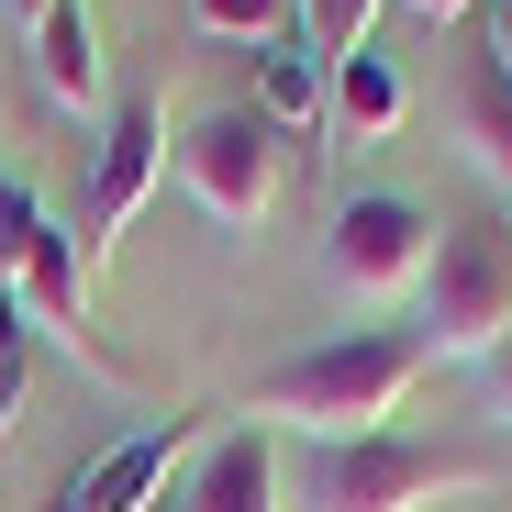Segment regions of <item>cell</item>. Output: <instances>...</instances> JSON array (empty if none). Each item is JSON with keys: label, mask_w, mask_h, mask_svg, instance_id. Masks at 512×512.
Returning <instances> with one entry per match:
<instances>
[{"label": "cell", "mask_w": 512, "mask_h": 512, "mask_svg": "<svg viewBox=\"0 0 512 512\" xmlns=\"http://www.w3.org/2000/svg\"><path fill=\"white\" fill-rule=\"evenodd\" d=\"M423 368H435V346H423V334H379V323H368V334H323V346L279 357L234 412L256 423V435L357 446V435H390V412L423 390Z\"/></svg>", "instance_id": "cell-1"}, {"label": "cell", "mask_w": 512, "mask_h": 512, "mask_svg": "<svg viewBox=\"0 0 512 512\" xmlns=\"http://www.w3.org/2000/svg\"><path fill=\"white\" fill-rule=\"evenodd\" d=\"M457 490H501V457L468 435H357V446H312L301 457V512H423Z\"/></svg>", "instance_id": "cell-2"}, {"label": "cell", "mask_w": 512, "mask_h": 512, "mask_svg": "<svg viewBox=\"0 0 512 512\" xmlns=\"http://www.w3.org/2000/svg\"><path fill=\"white\" fill-rule=\"evenodd\" d=\"M423 346L435 357H490L512 334V234L501 223H457L435 234V268H423Z\"/></svg>", "instance_id": "cell-3"}, {"label": "cell", "mask_w": 512, "mask_h": 512, "mask_svg": "<svg viewBox=\"0 0 512 512\" xmlns=\"http://www.w3.org/2000/svg\"><path fill=\"white\" fill-rule=\"evenodd\" d=\"M435 212L423 201H401V190H357L346 212H334V245H323V268H334V290L346 301H401V290H423V268H435Z\"/></svg>", "instance_id": "cell-4"}, {"label": "cell", "mask_w": 512, "mask_h": 512, "mask_svg": "<svg viewBox=\"0 0 512 512\" xmlns=\"http://www.w3.org/2000/svg\"><path fill=\"white\" fill-rule=\"evenodd\" d=\"M179 190L223 234H256L279 212V145H268V123H256V112H201L190 145H179Z\"/></svg>", "instance_id": "cell-5"}, {"label": "cell", "mask_w": 512, "mask_h": 512, "mask_svg": "<svg viewBox=\"0 0 512 512\" xmlns=\"http://www.w3.org/2000/svg\"><path fill=\"white\" fill-rule=\"evenodd\" d=\"M212 435H223V423L167 412V423H145V435L101 446L90 468H67V479L45 490V512H156V501H167V479H179V457H190V446H212Z\"/></svg>", "instance_id": "cell-6"}, {"label": "cell", "mask_w": 512, "mask_h": 512, "mask_svg": "<svg viewBox=\"0 0 512 512\" xmlns=\"http://www.w3.org/2000/svg\"><path fill=\"white\" fill-rule=\"evenodd\" d=\"M12 301H23V323L45 334V346H67V357L90 368V379H123V357H112L101 334H90V256H78V234H67V223H34Z\"/></svg>", "instance_id": "cell-7"}, {"label": "cell", "mask_w": 512, "mask_h": 512, "mask_svg": "<svg viewBox=\"0 0 512 512\" xmlns=\"http://www.w3.org/2000/svg\"><path fill=\"white\" fill-rule=\"evenodd\" d=\"M156 167H167V112H156V101H123L112 134H101V156H90V256L134 234V212H145V190H156Z\"/></svg>", "instance_id": "cell-8"}, {"label": "cell", "mask_w": 512, "mask_h": 512, "mask_svg": "<svg viewBox=\"0 0 512 512\" xmlns=\"http://www.w3.org/2000/svg\"><path fill=\"white\" fill-rule=\"evenodd\" d=\"M290 501V468H279V435L256 423H223L190 468V512H279Z\"/></svg>", "instance_id": "cell-9"}, {"label": "cell", "mask_w": 512, "mask_h": 512, "mask_svg": "<svg viewBox=\"0 0 512 512\" xmlns=\"http://www.w3.org/2000/svg\"><path fill=\"white\" fill-rule=\"evenodd\" d=\"M34 90L67 123L101 101V23H90V0H45V23H34Z\"/></svg>", "instance_id": "cell-10"}, {"label": "cell", "mask_w": 512, "mask_h": 512, "mask_svg": "<svg viewBox=\"0 0 512 512\" xmlns=\"http://www.w3.org/2000/svg\"><path fill=\"white\" fill-rule=\"evenodd\" d=\"M323 112H334V67L301 34L256 45V123H268V134H323Z\"/></svg>", "instance_id": "cell-11"}, {"label": "cell", "mask_w": 512, "mask_h": 512, "mask_svg": "<svg viewBox=\"0 0 512 512\" xmlns=\"http://www.w3.org/2000/svg\"><path fill=\"white\" fill-rule=\"evenodd\" d=\"M457 134H468V156L490 167V179L512 190V78L490 67V45H479L468 78H457Z\"/></svg>", "instance_id": "cell-12"}, {"label": "cell", "mask_w": 512, "mask_h": 512, "mask_svg": "<svg viewBox=\"0 0 512 512\" xmlns=\"http://www.w3.org/2000/svg\"><path fill=\"white\" fill-rule=\"evenodd\" d=\"M334 101H346V123H357L368 145H379V134H401V112H412L390 56H346V67H334Z\"/></svg>", "instance_id": "cell-13"}, {"label": "cell", "mask_w": 512, "mask_h": 512, "mask_svg": "<svg viewBox=\"0 0 512 512\" xmlns=\"http://www.w3.org/2000/svg\"><path fill=\"white\" fill-rule=\"evenodd\" d=\"M290 12H301V0H190V23L223 34V45H279Z\"/></svg>", "instance_id": "cell-14"}, {"label": "cell", "mask_w": 512, "mask_h": 512, "mask_svg": "<svg viewBox=\"0 0 512 512\" xmlns=\"http://www.w3.org/2000/svg\"><path fill=\"white\" fill-rule=\"evenodd\" d=\"M301 23H312V56H323V67H346V56H368L379 0H301Z\"/></svg>", "instance_id": "cell-15"}, {"label": "cell", "mask_w": 512, "mask_h": 512, "mask_svg": "<svg viewBox=\"0 0 512 512\" xmlns=\"http://www.w3.org/2000/svg\"><path fill=\"white\" fill-rule=\"evenodd\" d=\"M23 379H34V323H23L12 290H0V435L23 423Z\"/></svg>", "instance_id": "cell-16"}, {"label": "cell", "mask_w": 512, "mask_h": 512, "mask_svg": "<svg viewBox=\"0 0 512 512\" xmlns=\"http://www.w3.org/2000/svg\"><path fill=\"white\" fill-rule=\"evenodd\" d=\"M34 223H45V212H34V190H23V179H0V290L23 279V245H34Z\"/></svg>", "instance_id": "cell-17"}, {"label": "cell", "mask_w": 512, "mask_h": 512, "mask_svg": "<svg viewBox=\"0 0 512 512\" xmlns=\"http://www.w3.org/2000/svg\"><path fill=\"white\" fill-rule=\"evenodd\" d=\"M479 368H490V412H501V423H512V334H501V346H490V357H479Z\"/></svg>", "instance_id": "cell-18"}, {"label": "cell", "mask_w": 512, "mask_h": 512, "mask_svg": "<svg viewBox=\"0 0 512 512\" xmlns=\"http://www.w3.org/2000/svg\"><path fill=\"white\" fill-rule=\"evenodd\" d=\"M490 67L512 78V0H490Z\"/></svg>", "instance_id": "cell-19"}, {"label": "cell", "mask_w": 512, "mask_h": 512, "mask_svg": "<svg viewBox=\"0 0 512 512\" xmlns=\"http://www.w3.org/2000/svg\"><path fill=\"white\" fill-rule=\"evenodd\" d=\"M412 23H457V12H479V0H401Z\"/></svg>", "instance_id": "cell-20"}, {"label": "cell", "mask_w": 512, "mask_h": 512, "mask_svg": "<svg viewBox=\"0 0 512 512\" xmlns=\"http://www.w3.org/2000/svg\"><path fill=\"white\" fill-rule=\"evenodd\" d=\"M0 12H12V23H23V34H34V23H45V0H0Z\"/></svg>", "instance_id": "cell-21"}, {"label": "cell", "mask_w": 512, "mask_h": 512, "mask_svg": "<svg viewBox=\"0 0 512 512\" xmlns=\"http://www.w3.org/2000/svg\"><path fill=\"white\" fill-rule=\"evenodd\" d=\"M501 234H512V190H501Z\"/></svg>", "instance_id": "cell-22"}]
</instances>
